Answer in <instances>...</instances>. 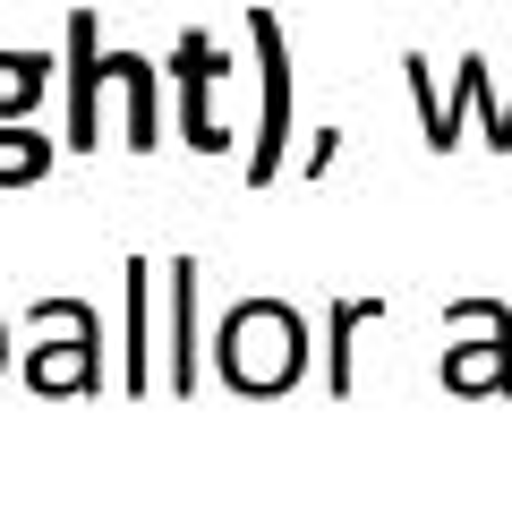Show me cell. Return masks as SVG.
I'll return each instance as SVG.
<instances>
[{
    "mask_svg": "<svg viewBox=\"0 0 512 512\" xmlns=\"http://www.w3.org/2000/svg\"><path fill=\"white\" fill-rule=\"evenodd\" d=\"M35 350H26V376L43 393H103V316L86 299H35Z\"/></svg>",
    "mask_w": 512,
    "mask_h": 512,
    "instance_id": "3",
    "label": "cell"
},
{
    "mask_svg": "<svg viewBox=\"0 0 512 512\" xmlns=\"http://www.w3.org/2000/svg\"><path fill=\"white\" fill-rule=\"evenodd\" d=\"M222 77H239V60L214 52L205 26H188V35L171 43V86H180V137L197 154H231V128L214 120V86H222Z\"/></svg>",
    "mask_w": 512,
    "mask_h": 512,
    "instance_id": "5",
    "label": "cell"
},
{
    "mask_svg": "<svg viewBox=\"0 0 512 512\" xmlns=\"http://www.w3.org/2000/svg\"><path fill=\"white\" fill-rule=\"evenodd\" d=\"M43 86H52V52H0V128L43 120Z\"/></svg>",
    "mask_w": 512,
    "mask_h": 512,
    "instance_id": "11",
    "label": "cell"
},
{
    "mask_svg": "<svg viewBox=\"0 0 512 512\" xmlns=\"http://www.w3.org/2000/svg\"><path fill=\"white\" fill-rule=\"evenodd\" d=\"M444 325H461V342H444V384L453 393H512V308L504 299H453Z\"/></svg>",
    "mask_w": 512,
    "mask_h": 512,
    "instance_id": "4",
    "label": "cell"
},
{
    "mask_svg": "<svg viewBox=\"0 0 512 512\" xmlns=\"http://www.w3.org/2000/svg\"><path fill=\"white\" fill-rule=\"evenodd\" d=\"M214 367H222L231 393H248V402L291 393V384L308 376V316H299L291 299H274V291L231 299V316L214 325Z\"/></svg>",
    "mask_w": 512,
    "mask_h": 512,
    "instance_id": "1",
    "label": "cell"
},
{
    "mask_svg": "<svg viewBox=\"0 0 512 512\" xmlns=\"http://www.w3.org/2000/svg\"><path fill=\"white\" fill-rule=\"evenodd\" d=\"M333 163H342V128H333V120H316V128H308V154H299V180L316 188Z\"/></svg>",
    "mask_w": 512,
    "mask_h": 512,
    "instance_id": "14",
    "label": "cell"
},
{
    "mask_svg": "<svg viewBox=\"0 0 512 512\" xmlns=\"http://www.w3.org/2000/svg\"><path fill=\"white\" fill-rule=\"evenodd\" d=\"M120 299H128L120 384H128V393H154V265H146V256H128V265H120Z\"/></svg>",
    "mask_w": 512,
    "mask_h": 512,
    "instance_id": "7",
    "label": "cell"
},
{
    "mask_svg": "<svg viewBox=\"0 0 512 512\" xmlns=\"http://www.w3.org/2000/svg\"><path fill=\"white\" fill-rule=\"evenodd\" d=\"M197 256H171V393H197Z\"/></svg>",
    "mask_w": 512,
    "mask_h": 512,
    "instance_id": "10",
    "label": "cell"
},
{
    "mask_svg": "<svg viewBox=\"0 0 512 512\" xmlns=\"http://www.w3.org/2000/svg\"><path fill=\"white\" fill-rule=\"evenodd\" d=\"M43 171H52V137H43L35 120L0 128V188H26V180H43Z\"/></svg>",
    "mask_w": 512,
    "mask_h": 512,
    "instance_id": "12",
    "label": "cell"
},
{
    "mask_svg": "<svg viewBox=\"0 0 512 512\" xmlns=\"http://www.w3.org/2000/svg\"><path fill=\"white\" fill-rule=\"evenodd\" d=\"M0 367H9V325H0Z\"/></svg>",
    "mask_w": 512,
    "mask_h": 512,
    "instance_id": "16",
    "label": "cell"
},
{
    "mask_svg": "<svg viewBox=\"0 0 512 512\" xmlns=\"http://www.w3.org/2000/svg\"><path fill=\"white\" fill-rule=\"evenodd\" d=\"M248 43H256V137H248V188L282 180V154L299 137V103H291V43H282L274 9H248Z\"/></svg>",
    "mask_w": 512,
    "mask_h": 512,
    "instance_id": "2",
    "label": "cell"
},
{
    "mask_svg": "<svg viewBox=\"0 0 512 512\" xmlns=\"http://www.w3.org/2000/svg\"><path fill=\"white\" fill-rule=\"evenodd\" d=\"M402 77H410V103H419V137H427V154H453V128H444V111H453V103L436 94V77H427V60L410 52V60H402Z\"/></svg>",
    "mask_w": 512,
    "mask_h": 512,
    "instance_id": "13",
    "label": "cell"
},
{
    "mask_svg": "<svg viewBox=\"0 0 512 512\" xmlns=\"http://www.w3.org/2000/svg\"><path fill=\"white\" fill-rule=\"evenodd\" d=\"M103 69H111V86L128 94V146L154 154V146H163V94H154L163 69H154L146 52H103Z\"/></svg>",
    "mask_w": 512,
    "mask_h": 512,
    "instance_id": "8",
    "label": "cell"
},
{
    "mask_svg": "<svg viewBox=\"0 0 512 512\" xmlns=\"http://www.w3.org/2000/svg\"><path fill=\"white\" fill-rule=\"evenodd\" d=\"M60 69H69V154H94L103 146V18L94 9H69V52H60Z\"/></svg>",
    "mask_w": 512,
    "mask_h": 512,
    "instance_id": "6",
    "label": "cell"
},
{
    "mask_svg": "<svg viewBox=\"0 0 512 512\" xmlns=\"http://www.w3.org/2000/svg\"><path fill=\"white\" fill-rule=\"evenodd\" d=\"M504 154H512V103H504Z\"/></svg>",
    "mask_w": 512,
    "mask_h": 512,
    "instance_id": "15",
    "label": "cell"
},
{
    "mask_svg": "<svg viewBox=\"0 0 512 512\" xmlns=\"http://www.w3.org/2000/svg\"><path fill=\"white\" fill-rule=\"evenodd\" d=\"M367 325H384V299H333V308H325V393H359L350 350H359Z\"/></svg>",
    "mask_w": 512,
    "mask_h": 512,
    "instance_id": "9",
    "label": "cell"
}]
</instances>
